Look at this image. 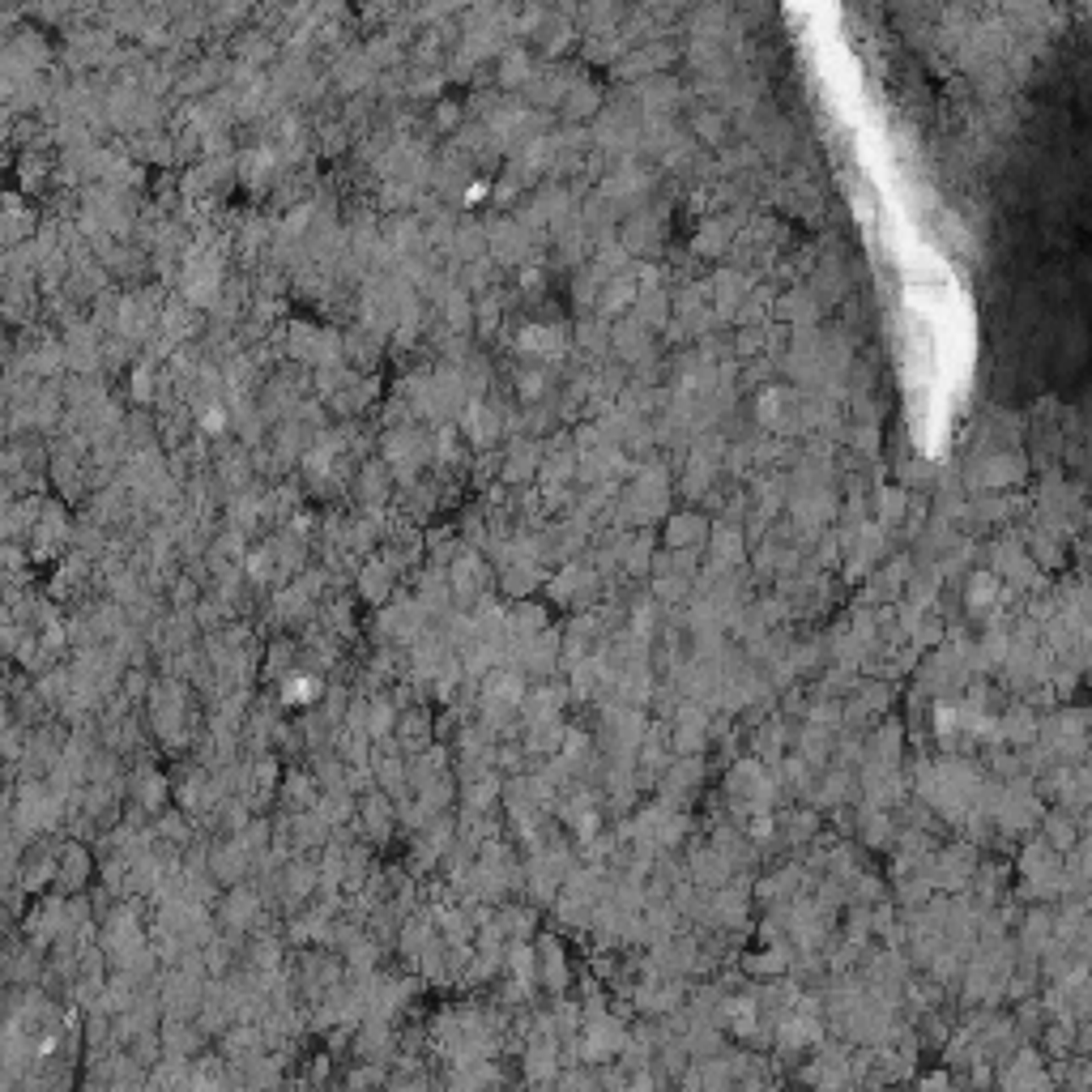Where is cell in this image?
<instances>
[{
    "instance_id": "1",
    "label": "cell",
    "mask_w": 1092,
    "mask_h": 1092,
    "mask_svg": "<svg viewBox=\"0 0 1092 1092\" xmlns=\"http://www.w3.org/2000/svg\"><path fill=\"white\" fill-rule=\"evenodd\" d=\"M35 227H39V213H35V205L22 192L0 196V248H14V244L35 240Z\"/></svg>"
},
{
    "instance_id": "2",
    "label": "cell",
    "mask_w": 1092,
    "mask_h": 1092,
    "mask_svg": "<svg viewBox=\"0 0 1092 1092\" xmlns=\"http://www.w3.org/2000/svg\"><path fill=\"white\" fill-rule=\"evenodd\" d=\"M52 171H56L52 154H47V150H35V146H26V150L18 154V188H22V196L39 192V188L52 179Z\"/></svg>"
},
{
    "instance_id": "3",
    "label": "cell",
    "mask_w": 1092,
    "mask_h": 1092,
    "mask_svg": "<svg viewBox=\"0 0 1092 1092\" xmlns=\"http://www.w3.org/2000/svg\"><path fill=\"white\" fill-rule=\"evenodd\" d=\"M363 589H367L372 598H380V593L389 589V572H384V568H367V581H363Z\"/></svg>"
},
{
    "instance_id": "4",
    "label": "cell",
    "mask_w": 1092,
    "mask_h": 1092,
    "mask_svg": "<svg viewBox=\"0 0 1092 1092\" xmlns=\"http://www.w3.org/2000/svg\"><path fill=\"white\" fill-rule=\"evenodd\" d=\"M290 700H312L316 696V679H290Z\"/></svg>"
}]
</instances>
